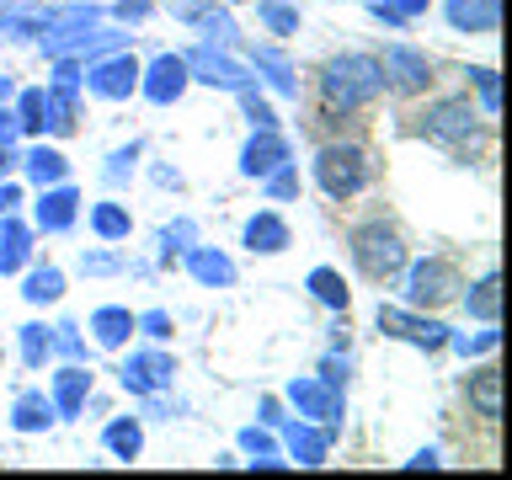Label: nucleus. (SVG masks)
<instances>
[{
    "mask_svg": "<svg viewBox=\"0 0 512 480\" xmlns=\"http://www.w3.org/2000/svg\"><path fill=\"white\" fill-rule=\"evenodd\" d=\"M171 379H176V358L171 352H128L123 368H118V384L128 395H160V390H171Z\"/></svg>",
    "mask_w": 512,
    "mask_h": 480,
    "instance_id": "8",
    "label": "nucleus"
},
{
    "mask_svg": "<svg viewBox=\"0 0 512 480\" xmlns=\"http://www.w3.org/2000/svg\"><path fill=\"white\" fill-rule=\"evenodd\" d=\"M112 16H118V22H144V16H150V0H118Z\"/></svg>",
    "mask_w": 512,
    "mask_h": 480,
    "instance_id": "47",
    "label": "nucleus"
},
{
    "mask_svg": "<svg viewBox=\"0 0 512 480\" xmlns=\"http://www.w3.org/2000/svg\"><path fill=\"white\" fill-rule=\"evenodd\" d=\"M192 240H198V224H192V219H176V224H166V230L155 235V246H160V256H171V251H187Z\"/></svg>",
    "mask_w": 512,
    "mask_h": 480,
    "instance_id": "39",
    "label": "nucleus"
},
{
    "mask_svg": "<svg viewBox=\"0 0 512 480\" xmlns=\"http://www.w3.org/2000/svg\"><path fill=\"white\" fill-rule=\"evenodd\" d=\"M139 91L150 96L155 107L182 102V91H187V64H182V54H160V59H150V70H139Z\"/></svg>",
    "mask_w": 512,
    "mask_h": 480,
    "instance_id": "12",
    "label": "nucleus"
},
{
    "mask_svg": "<svg viewBox=\"0 0 512 480\" xmlns=\"http://www.w3.org/2000/svg\"><path fill=\"white\" fill-rule=\"evenodd\" d=\"M134 331H144V336H155V342H166V336H171V315H166V310L134 315Z\"/></svg>",
    "mask_w": 512,
    "mask_h": 480,
    "instance_id": "43",
    "label": "nucleus"
},
{
    "mask_svg": "<svg viewBox=\"0 0 512 480\" xmlns=\"http://www.w3.org/2000/svg\"><path fill=\"white\" fill-rule=\"evenodd\" d=\"M155 182H160V187H182V176H176L171 166H160V171H155Z\"/></svg>",
    "mask_w": 512,
    "mask_h": 480,
    "instance_id": "51",
    "label": "nucleus"
},
{
    "mask_svg": "<svg viewBox=\"0 0 512 480\" xmlns=\"http://www.w3.org/2000/svg\"><path fill=\"white\" fill-rule=\"evenodd\" d=\"M32 262V230L16 214H0V272H22Z\"/></svg>",
    "mask_w": 512,
    "mask_h": 480,
    "instance_id": "21",
    "label": "nucleus"
},
{
    "mask_svg": "<svg viewBox=\"0 0 512 480\" xmlns=\"http://www.w3.org/2000/svg\"><path fill=\"white\" fill-rule=\"evenodd\" d=\"M352 262H358V272L368 283H390V278H400V267H406V240H400L384 219L358 224V230H352Z\"/></svg>",
    "mask_w": 512,
    "mask_h": 480,
    "instance_id": "2",
    "label": "nucleus"
},
{
    "mask_svg": "<svg viewBox=\"0 0 512 480\" xmlns=\"http://www.w3.org/2000/svg\"><path fill=\"white\" fill-rule=\"evenodd\" d=\"M219 6H235V0H219Z\"/></svg>",
    "mask_w": 512,
    "mask_h": 480,
    "instance_id": "54",
    "label": "nucleus"
},
{
    "mask_svg": "<svg viewBox=\"0 0 512 480\" xmlns=\"http://www.w3.org/2000/svg\"><path fill=\"white\" fill-rule=\"evenodd\" d=\"M432 464H438V448H422L416 459H406V470H432Z\"/></svg>",
    "mask_w": 512,
    "mask_h": 480,
    "instance_id": "50",
    "label": "nucleus"
},
{
    "mask_svg": "<svg viewBox=\"0 0 512 480\" xmlns=\"http://www.w3.org/2000/svg\"><path fill=\"white\" fill-rule=\"evenodd\" d=\"M406 272V304L411 310H422V304H443V299H454V288H459V272L448 256H422V262H411V267H400Z\"/></svg>",
    "mask_w": 512,
    "mask_h": 480,
    "instance_id": "5",
    "label": "nucleus"
},
{
    "mask_svg": "<svg viewBox=\"0 0 512 480\" xmlns=\"http://www.w3.org/2000/svg\"><path fill=\"white\" fill-rule=\"evenodd\" d=\"M80 272L107 278V272H123V256H118V251H86V256H80Z\"/></svg>",
    "mask_w": 512,
    "mask_h": 480,
    "instance_id": "42",
    "label": "nucleus"
},
{
    "mask_svg": "<svg viewBox=\"0 0 512 480\" xmlns=\"http://www.w3.org/2000/svg\"><path fill=\"white\" fill-rule=\"evenodd\" d=\"M75 214H80V192L64 187V182H54V187H43L38 208H32V224H38L43 235H64V230L75 224Z\"/></svg>",
    "mask_w": 512,
    "mask_h": 480,
    "instance_id": "14",
    "label": "nucleus"
},
{
    "mask_svg": "<svg viewBox=\"0 0 512 480\" xmlns=\"http://www.w3.org/2000/svg\"><path fill=\"white\" fill-rule=\"evenodd\" d=\"M443 16H448V27H454V32L491 38V32L502 27V0H448Z\"/></svg>",
    "mask_w": 512,
    "mask_h": 480,
    "instance_id": "15",
    "label": "nucleus"
},
{
    "mask_svg": "<svg viewBox=\"0 0 512 480\" xmlns=\"http://www.w3.org/2000/svg\"><path fill=\"white\" fill-rule=\"evenodd\" d=\"M470 80H475V91H480V107H486V118H496L502 112V86H496V70H470Z\"/></svg>",
    "mask_w": 512,
    "mask_h": 480,
    "instance_id": "40",
    "label": "nucleus"
},
{
    "mask_svg": "<svg viewBox=\"0 0 512 480\" xmlns=\"http://www.w3.org/2000/svg\"><path fill=\"white\" fill-rule=\"evenodd\" d=\"M22 171H27V182H32V187H54V182H64L70 160H64L54 144H32V150L22 155Z\"/></svg>",
    "mask_w": 512,
    "mask_h": 480,
    "instance_id": "25",
    "label": "nucleus"
},
{
    "mask_svg": "<svg viewBox=\"0 0 512 480\" xmlns=\"http://www.w3.org/2000/svg\"><path fill=\"white\" fill-rule=\"evenodd\" d=\"M16 139H22V123H16V112L0 102V150H11Z\"/></svg>",
    "mask_w": 512,
    "mask_h": 480,
    "instance_id": "46",
    "label": "nucleus"
},
{
    "mask_svg": "<svg viewBox=\"0 0 512 480\" xmlns=\"http://www.w3.org/2000/svg\"><path fill=\"white\" fill-rule=\"evenodd\" d=\"M310 294L326 304V310H347V299H352L336 267H315V272H310Z\"/></svg>",
    "mask_w": 512,
    "mask_h": 480,
    "instance_id": "32",
    "label": "nucleus"
},
{
    "mask_svg": "<svg viewBox=\"0 0 512 480\" xmlns=\"http://www.w3.org/2000/svg\"><path fill=\"white\" fill-rule=\"evenodd\" d=\"M48 358H54V331L32 320V326H22V363L27 368H43Z\"/></svg>",
    "mask_w": 512,
    "mask_h": 480,
    "instance_id": "36",
    "label": "nucleus"
},
{
    "mask_svg": "<svg viewBox=\"0 0 512 480\" xmlns=\"http://www.w3.org/2000/svg\"><path fill=\"white\" fill-rule=\"evenodd\" d=\"M235 96H240V112L251 118V128H278V118H272V107L256 96V86H240Z\"/></svg>",
    "mask_w": 512,
    "mask_h": 480,
    "instance_id": "41",
    "label": "nucleus"
},
{
    "mask_svg": "<svg viewBox=\"0 0 512 480\" xmlns=\"http://www.w3.org/2000/svg\"><path fill=\"white\" fill-rule=\"evenodd\" d=\"M91 336L102 347H123L128 336H134V315H128L123 304H102V310H91Z\"/></svg>",
    "mask_w": 512,
    "mask_h": 480,
    "instance_id": "26",
    "label": "nucleus"
},
{
    "mask_svg": "<svg viewBox=\"0 0 512 480\" xmlns=\"http://www.w3.org/2000/svg\"><path fill=\"white\" fill-rule=\"evenodd\" d=\"M283 443H288V454H294L299 464H326V454H331V427H320V422H283Z\"/></svg>",
    "mask_w": 512,
    "mask_h": 480,
    "instance_id": "16",
    "label": "nucleus"
},
{
    "mask_svg": "<svg viewBox=\"0 0 512 480\" xmlns=\"http://www.w3.org/2000/svg\"><path fill=\"white\" fill-rule=\"evenodd\" d=\"M54 400H48L43 390H27V395H16V406H11V427L16 432H48L54 427Z\"/></svg>",
    "mask_w": 512,
    "mask_h": 480,
    "instance_id": "24",
    "label": "nucleus"
},
{
    "mask_svg": "<svg viewBox=\"0 0 512 480\" xmlns=\"http://www.w3.org/2000/svg\"><path fill=\"white\" fill-rule=\"evenodd\" d=\"M80 86H86L91 96H102V102H128V96L139 91V59L128 54V48L96 54V59H86V75H80Z\"/></svg>",
    "mask_w": 512,
    "mask_h": 480,
    "instance_id": "4",
    "label": "nucleus"
},
{
    "mask_svg": "<svg viewBox=\"0 0 512 480\" xmlns=\"http://www.w3.org/2000/svg\"><path fill=\"white\" fill-rule=\"evenodd\" d=\"M448 347H454L459 358H480V352H496V347H502V331H496V326L475 331V336H454V331H448Z\"/></svg>",
    "mask_w": 512,
    "mask_h": 480,
    "instance_id": "38",
    "label": "nucleus"
},
{
    "mask_svg": "<svg viewBox=\"0 0 512 480\" xmlns=\"http://www.w3.org/2000/svg\"><path fill=\"white\" fill-rule=\"evenodd\" d=\"M240 448H246L251 464H262V470H283L278 443H272V432H267V427H246V432H240Z\"/></svg>",
    "mask_w": 512,
    "mask_h": 480,
    "instance_id": "34",
    "label": "nucleus"
},
{
    "mask_svg": "<svg viewBox=\"0 0 512 480\" xmlns=\"http://www.w3.org/2000/svg\"><path fill=\"white\" fill-rule=\"evenodd\" d=\"M384 91V70L374 54H336L320 70V96H326L331 112H358Z\"/></svg>",
    "mask_w": 512,
    "mask_h": 480,
    "instance_id": "1",
    "label": "nucleus"
},
{
    "mask_svg": "<svg viewBox=\"0 0 512 480\" xmlns=\"http://www.w3.org/2000/svg\"><path fill=\"white\" fill-rule=\"evenodd\" d=\"M171 11L182 16V22H198V11H203V0H171Z\"/></svg>",
    "mask_w": 512,
    "mask_h": 480,
    "instance_id": "49",
    "label": "nucleus"
},
{
    "mask_svg": "<svg viewBox=\"0 0 512 480\" xmlns=\"http://www.w3.org/2000/svg\"><path fill=\"white\" fill-rule=\"evenodd\" d=\"M6 96H11V80H6V75H0V102H6Z\"/></svg>",
    "mask_w": 512,
    "mask_h": 480,
    "instance_id": "53",
    "label": "nucleus"
},
{
    "mask_svg": "<svg viewBox=\"0 0 512 480\" xmlns=\"http://www.w3.org/2000/svg\"><path fill=\"white\" fill-rule=\"evenodd\" d=\"M16 203H22V187L0 176V214H16Z\"/></svg>",
    "mask_w": 512,
    "mask_h": 480,
    "instance_id": "48",
    "label": "nucleus"
},
{
    "mask_svg": "<svg viewBox=\"0 0 512 480\" xmlns=\"http://www.w3.org/2000/svg\"><path fill=\"white\" fill-rule=\"evenodd\" d=\"M182 64H187V80H203V86H214V91L251 86V75L230 59V48H208V43H203V48H187Z\"/></svg>",
    "mask_w": 512,
    "mask_h": 480,
    "instance_id": "9",
    "label": "nucleus"
},
{
    "mask_svg": "<svg viewBox=\"0 0 512 480\" xmlns=\"http://www.w3.org/2000/svg\"><path fill=\"white\" fill-rule=\"evenodd\" d=\"M198 32H203V43L208 48H235L240 38H235V16L230 11H214V0H203V11H198Z\"/></svg>",
    "mask_w": 512,
    "mask_h": 480,
    "instance_id": "28",
    "label": "nucleus"
},
{
    "mask_svg": "<svg viewBox=\"0 0 512 480\" xmlns=\"http://www.w3.org/2000/svg\"><path fill=\"white\" fill-rule=\"evenodd\" d=\"M240 240H246V251H262V256H278L283 246H288V224L278 219V214H251L246 219V230H240Z\"/></svg>",
    "mask_w": 512,
    "mask_h": 480,
    "instance_id": "22",
    "label": "nucleus"
},
{
    "mask_svg": "<svg viewBox=\"0 0 512 480\" xmlns=\"http://www.w3.org/2000/svg\"><path fill=\"white\" fill-rule=\"evenodd\" d=\"M432 0H368V11L379 16V22H390V27H406L416 22V16H427Z\"/></svg>",
    "mask_w": 512,
    "mask_h": 480,
    "instance_id": "35",
    "label": "nucleus"
},
{
    "mask_svg": "<svg viewBox=\"0 0 512 480\" xmlns=\"http://www.w3.org/2000/svg\"><path fill=\"white\" fill-rule=\"evenodd\" d=\"M91 230H96V240H128L134 219H128L123 203H96L91 208Z\"/></svg>",
    "mask_w": 512,
    "mask_h": 480,
    "instance_id": "31",
    "label": "nucleus"
},
{
    "mask_svg": "<svg viewBox=\"0 0 512 480\" xmlns=\"http://www.w3.org/2000/svg\"><path fill=\"white\" fill-rule=\"evenodd\" d=\"M379 70H384V86L400 91V96L427 91V80H432V64H427V54H416V48H406V43H390V48H384Z\"/></svg>",
    "mask_w": 512,
    "mask_h": 480,
    "instance_id": "11",
    "label": "nucleus"
},
{
    "mask_svg": "<svg viewBox=\"0 0 512 480\" xmlns=\"http://www.w3.org/2000/svg\"><path fill=\"white\" fill-rule=\"evenodd\" d=\"M288 400H294V411L304 416V422H320V427H331V432H336V422H342V411H347L342 390L326 384V379H315V374H304V379L288 384Z\"/></svg>",
    "mask_w": 512,
    "mask_h": 480,
    "instance_id": "7",
    "label": "nucleus"
},
{
    "mask_svg": "<svg viewBox=\"0 0 512 480\" xmlns=\"http://www.w3.org/2000/svg\"><path fill=\"white\" fill-rule=\"evenodd\" d=\"M379 331L395 336V342L422 347V352L448 347V326H443V320H427V315H416V310H400V304H379Z\"/></svg>",
    "mask_w": 512,
    "mask_h": 480,
    "instance_id": "6",
    "label": "nucleus"
},
{
    "mask_svg": "<svg viewBox=\"0 0 512 480\" xmlns=\"http://www.w3.org/2000/svg\"><path fill=\"white\" fill-rule=\"evenodd\" d=\"M139 150H144L139 139H134V144H123V150H112V155H107V166H102V182H107V187H123L128 176H134V166H139Z\"/></svg>",
    "mask_w": 512,
    "mask_h": 480,
    "instance_id": "37",
    "label": "nucleus"
},
{
    "mask_svg": "<svg viewBox=\"0 0 512 480\" xmlns=\"http://www.w3.org/2000/svg\"><path fill=\"white\" fill-rule=\"evenodd\" d=\"M251 64L267 75V86L278 91V96H299V80H294V64H288V54L283 48H272V43H262V48H251Z\"/></svg>",
    "mask_w": 512,
    "mask_h": 480,
    "instance_id": "23",
    "label": "nucleus"
},
{
    "mask_svg": "<svg viewBox=\"0 0 512 480\" xmlns=\"http://www.w3.org/2000/svg\"><path fill=\"white\" fill-rule=\"evenodd\" d=\"M278 166H288V139L278 134V128H256V134L246 139V150H240V171L246 176H272Z\"/></svg>",
    "mask_w": 512,
    "mask_h": 480,
    "instance_id": "13",
    "label": "nucleus"
},
{
    "mask_svg": "<svg viewBox=\"0 0 512 480\" xmlns=\"http://www.w3.org/2000/svg\"><path fill=\"white\" fill-rule=\"evenodd\" d=\"M262 182H267L272 198H294V192H299V176H294V166H278L272 176H262Z\"/></svg>",
    "mask_w": 512,
    "mask_h": 480,
    "instance_id": "44",
    "label": "nucleus"
},
{
    "mask_svg": "<svg viewBox=\"0 0 512 480\" xmlns=\"http://www.w3.org/2000/svg\"><path fill=\"white\" fill-rule=\"evenodd\" d=\"M182 256H187V272H192L203 288H230V283H235V262H230L224 251H214V246H187Z\"/></svg>",
    "mask_w": 512,
    "mask_h": 480,
    "instance_id": "20",
    "label": "nucleus"
},
{
    "mask_svg": "<svg viewBox=\"0 0 512 480\" xmlns=\"http://www.w3.org/2000/svg\"><path fill=\"white\" fill-rule=\"evenodd\" d=\"M70 128H75V91H59V86L38 91V123H32V134H70Z\"/></svg>",
    "mask_w": 512,
    "mask_h": 480,
    "instance_id": "18",
    "label": "nucleus"
},
{
    "mask_svg": "<svg viewBox=\"0 0 512 480\" xmlns=\"http://www.w3.org/2000/svg\"><path fill=\"white\" fill-rule=\"evenodd\" d=\"M256 22H262L267 32H278V38H294V32H299V11L283 6V0H256Z\"/></svg>",
    "mask_w": 512,
    "mask_h": 480,
    "instance_id": "33",
    "label": "nucleus"
},
{
    "mask_svg": "<svg viewBox=\"0 0 512 480\" xmlns=\"http://www.w3.org/2000/svg\"><path fill=\"white\" fill-rule=\"evenodd\" d=\"M315 182L326 198H352V192L368 187V155L358 150V144H326V150L315 155Z\"/></svg>",
    "mask_w": 512,
    "mask_h": 480,
    "instance_id": "3",
    "label": "nucleus"
},
{
    "mask_svg": "<svg viewBox=\"0 0 512 480\" xmlns=\"http://www.w3.org/2000/svg\"><path fill=\"white\" fill-rule=\"evenodd\" d=\"M86 395H91V368L80 358H70L54 374V395H48V400H54L59 416H80V411H86Z\"/></svg>",
    "mask_w": 512,
    "mask_h": 480,
    "instance_id": "17",
    "label": "nucleus"
},
{
    "mask_svg": "<svg viewBox=\"0 0 512 480\" xmlns=\"http://www.w3.org/2000/svg\"><path fill=\"white\" fill-rule=\"evenodd\" d=\"M11 171V150H0V176H6Z\"/></svg>",
    "mask_w": 512,
    "mask_h": 480,
    "instance_id": "52",
    "label": "nucleus"
},
{
    "mask_svg": "<svg viewBox=\"0 0 512 480\" xmlns=\"http://www.w3.org/2000/svg\"><path fill=\"white\" fill-rule=\"evenodd\" d=\"M22 299L27 304H59L64 299V272L59 267H32L27 283H22Z\"/></svg>",
    "mask_w": 512,
    "mask_h": 480,
    "instance_id": "30",
    "label": "nucleus"
},
{
    "mask_svg": "<svg viewBox=\"0 0 512 480\" xmlns=\"http://www.w3.org/2000/svg\"><path fill=\"white\" fill-rule=\"evenodd\" d=\"M54 352H64V358H80V331L64 320V326H54Z\"/></svg>",
    "mask_w": 512,
    "mask_h": 480,
    "instance_id": "45",
    "label": "nucleus"
},
{
    "mask_svg": "<svg viewBox=\"0 0 512 480\" xmlns=\"http://www.w3.org/2000/svg\"><path fill=\"white\" fill-rule=\"evenodd\" d=\"M422 134L438 144H470L475 139V107L464 96H443L422 112Z\"/></svg>",
    "mask_w": 512,
    "mask_h": 480,
    "instance_id": "10",
    "label": "nucleus"
},
{
    "mask_svg": "<svg viewBox=\"0 0 512 480\" xmlns=\"http://www.w3.org/2000/svg\"><path fill=\"white\" fill-rule=\"evenodd\" d=\"M464 310H470L475 320H486V326H496V315H502V278L496 272H486L470 294H464Z\"/></svg>",
    "mask_w": 512,
    "mask_h": 480,
    "instance_id": "27",
    "label": "nucleus"
},
{
    "mask_svg": "<svg viewBox=\"0 0 512 480\" xmlns=\"http://www.w3.org/2000/svg\"><path fill=\"white\" fill-rule=\"evenodd\" d=\"M102 443H107V454H118V459H139V448H144V427L134 422V416H118V422H107Z\"/></svg>",
    "mask_w": 512,
    "mask_h": 480,
    "instance_id": "29",
    "label": "nucleus"
},
{
    "mask_svg": "<svg viewBox=\"0 0 512 480\" xmlns=\"http://www.w3.org/2000/svg\"><path fill=\"white\" fill-rule=\"evenodd\" d=\"M464 395H470L475 416H486V422H502V368H475L470 379H464Z\"/></svg>",
    "mask_w": 512,
    "mask_h": 480,
    "instance_id": "19",
    "label": "nucleus"
}]
</instances>
